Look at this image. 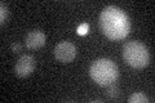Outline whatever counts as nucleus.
<instances>
[{
    "mask_svg": "<svg viewBox=\"0 0 155 103\" xmlns=\"http://www.w3.org/2000/svg\"><path fill=\"white\" fill-rule=\"evenodd\" d=\"M100 27L104 35L110 40H123L130 32V21L120 8L110 5L101 13Z\"/></svg>",
    "mask_w": 155,
    "mask_h": 103,
    "instance_id": "obj_1",
    "label": "nucleus"
},
{
    "mask_svg": "<svg viewBox=\"0 0 155 103\" xmlns=\"http://www.w3.org/2000/svg\"><path fill=\"white\" fill-rule=\"evenodd\" d=\"M89 75L101 86H109L118 80L119 68L116 63L107 58H101L92 63L89 68Z\"/></svg>",
    "mask_w": 155,
    "mask_h": 103,
    "instance_id": "obj_2",
    "label": "nucleus"
},
{
    "mask_svg": "<svg viewBox=\"0 0 155 103\" xmlns=\"http://www.w3.org/2000/svg\"><path fill=\"white\" fill-rule=\"evenodd\" d=\"M124 61L133 68H143L149 65L150 54L147 48L140 41H129L123 48Z\"/></svg>",
    "mask_w": 155,
    "mask_h": 103,
    "instance_id": "obj_3",
    "label": "nucleus"
},
{
    "mask_svg": "<svg viewBox=\"0 0 155 103\" xmlns=\"http://www.w3.org/2000/svg\"><path fill=\"white\" fill-rule=\"evenodd\" d=\"M54 57L58 62L64 63V65L70 63L76 57V48L70 41H61L54 48Z\"/></svg>",
    "mask_w": 155,
    "mask_h": 103,
    "instance_id": "obj_4",
    "label": "nucleus"
},
{
    "mask_svg": "<svg viewBox=\"0 0 155 103\" xmlns=\"http://www.w3.org/2000/svg\"><path fill=\"white\" fill-rule=\"evenodd\" d=\"M36 61L32 56H22L18 58L14 66V72L18 77H27L35 70Z\"/></svg>",
    "mask_w": 155,
    "mask_h": 103,
    "instance_id": "obj_5",
    "label": "nucleus"
},
{
    "mask_svg": "<svg viewBox=\"0 0 155 103\" xmlns=\"http://www.w3.org/2000/svg\"><path fill=\"white\" fill-rule=\"evenodd\" d=\"M45 41H47L45 34L40 30H32L28 32L25 37L26 48L31 49V50H36V49L43 48L45 45Z\"/></svg>",
    "mask_w": 155,
    "mask_h": 103,
    "instance_id": "obj_6",
    "label": "nucleus"
},
{
    "mask_svg": "<svg viewBox=\"0 0 155 103\" xmlns=\"http://www.w3.org/2000/svg\"><path fill=\"white\" fill-rule=\"evenodd\" d=\"M128 102L129 103H147L149 99H147V97L143 94V93H133L132 95H130L128 98Z\"/></svg>",
    "mask_w": 155,
    "mask_h": 103,
    "instance_id": "obj_7",
    "label": "nucleus"
},
{
    "mask_svg": "<svg viewBox=\"0 0 155 103\" xmlns=\"http://www.w3.org/2000/svg\"><path fill=\"white\" fill-rule=\"evenodd\" d=\"M106 94H107L109 99L116 101V99L120 98V90H119V88H116V86H114L113 84H111V85H109V89H107V92H106Z\"/></svg>",
    "mask_w": 155,
    "mask_h": 103,
    "instance_id": "obj_8",
    "label": "nucleus"
},
{
    "mask_svg": "<svg viewBox=\"0 0 155 103\" xmlns=\"http://www.w3.org/2000/svg\"><path fill=\"white\" fill-rule=\"evenodd\" d=\"M0 24L2 26H4L5 24V22H7V19H8V7L5 5V3L4 2H2L0 3Z\"/></svg>",
    "mask_w": 155,
    "mask_h": 103,
    "instance_id": "obj_9",
    "label": "nucleus"
},
{
    "mask_svg": "<svg viewBox=\"0 0 155 103\" xmlns=\"http://www.w3.org/2000/svg\"><path fill=\"white\" fill-rule=\"evenodd\" d=\"M76 32L79 34V35H81V36L87 35V34L89 32V24L88 23H81L80 26L76 28Z\"/></svg>",
    "mask_w": 155,
    "mask_h": 103,
    "instance_id": "obj_10",
    "label": "nucleus"
},
{
    "mask_svg": "<svg viewBox=\"0 0 155 103\" xmlns=\"http://www.w3.org/2000/svg\"><path fill=\"white\" fill-rule=\"evenodd\" d=\"M11 48H12V52H13V53H16V54H17V53L21 52L22 45H21V44H18V43H13Z\"/></svg>",
    "mask_w": 155,
    "mask_h": 103,
    "instance_id": "obj_11",
    "label": "nucleus"
}]
</instances>
